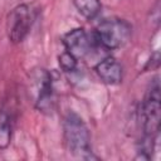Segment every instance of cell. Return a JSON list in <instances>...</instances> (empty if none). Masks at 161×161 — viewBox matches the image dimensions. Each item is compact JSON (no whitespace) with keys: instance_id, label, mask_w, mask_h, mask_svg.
<instances>
[{"instance_id":"cell-1","label":"cell","mask_w":161,"mask_h":161,"mask_svg":"<svg viewBox=\"0 0 161 161\" xmlns=\"http://www.w3.org/2000/svg\"><path fill=\"white\" fill-rule=\"evenodd\" d=\"M160 99H161L160 84H158V78L156 77L152 80L141 106L142 138H141V146L138 153L142 158L146 160L151 157L160 131V112H161Z\"/></svg>"},{"instance_id":"cell-2","label":"cell","mask_w":161,"mask_h":161,"mask_svg":"<svg viewBox=\"0 0 161 161\" xmlns=\"http://www.w3.org/2000/svg\"><path fill=\"white\" fill-rule=\"evenodd\" d=\"M63 135L65 145L73 156L83 160L97 158V156H94L92 151L89 130L83 118L75 112L69 111L64 116Z\"/></svg>"},{"instance_id":"cell-3","label":"cell","mask_w":161,"mask_h":161,"mask_svg":"<svg viewBox=\"0 0 161 161\" xmlns=\"http://www.w3.org/2000/svg\"><path fill=\"white\" fill-rule=\"evenodd\" d=\"M92 34L103 50H114L123 47L130 40L132 26L125 19L109 18L102 20Z\"/></svg>"},{"instance_id":"cell-4","label":"cell","mask_w":161,"mask_h":161,"mask_svg":"<svg viewBox=\"0 0 161 161\" xmlns=\"http://www.w3.org/2000/svg\"><path fill=\"white\" fill-rule=\"evenodd\" d=\"M29 84L34 107L42 113H50L54 103V88L52 74L44 68L33 69L30 73Z\"/></svg>"},{"instance_id":"cell-5","label":"cell","mask_w":161,"mask_h":161,"mask_svg":"<svg viewBox=\"0 0 161 161\" xmlns=\"http://www.w3.org/2000/svg\"><path fill=\"white\" fill-rule=\"evenodd\" d=\"M33 19V10L28 4H19L9 13L6 31L8 38L13 44H19L26 38L31 28Z\"/></svg>"},{"instance_id":"cell-6","label":"cell","mask_w":161,"mask_h":161,"mask_svg":"<svg viewBox=\"0 0 161 161\" xmlns=\"http://www.w3.org/2000/svg\"><path fill=\"white\" fill-rule=\"evenodd\" d=\"M62 43L65 50L73 54L78 60L91 57L94 49H102L97 44L93 34H87L83 28H77L64 34L62 38Z\"/></svg>"},{"instance_id":"cell-7","label":"cell","mask_w":161,"mask_h":161,"mask_svg":"<svg viewBox=\"0 0 161 161\" xmlns=\"http://www.w3.org/2000/svg\"><path fill=\"white\" fill-rule=\"evenodd\" d=\"M94 70L106 84L116 86L122 82V65L113 57H106L101 59L94 65Z\"/></svg>"},{"instance_id":"cell-8","label":"cell","mask_w":161,"mask_h":161,"mask_svg":"<svg viewBox=\"0 0 161 161\" xmlns=\"http://www.w3.org/2000/svg\"><path fill=\"white\" fill-rule=\"evenodd\" d=\"M15 113L10 104L4 103L0 107V150H6L13 138Z\"/></svg>"},{"instance_id":"cell-9","label":"cell","mask_w":161,"mask_h":161,"mask_svg":"<svg viewBox=\"0 0 161 161\" xmlns=\"http://www.w3.org/2000/svg\"><path fill=\"white\" fill-rule=\"evenodd\" d=\"M72 3L78 13L87 20L96 19L102 10V4L99 0H72Z\"/></svg>"},{"instance_id":"cell-10","label":"cell","mask_w":161,"mask_h":161,"mask_svg":"<svg viewBox=\"0 0 161 161\" xmlns=\"http://www.w3.org/2000/svg\"><path fill=\"white\" fill-rule=\"evenodd\" d=\"M58 59H59V60H58V62H59V67L62 68L63 72H65V73H72V72H74V70L77 69L78 59H77L73 54H70L69 52L64 50V52L59 55Z\"/></svg>"}]
</instances>
